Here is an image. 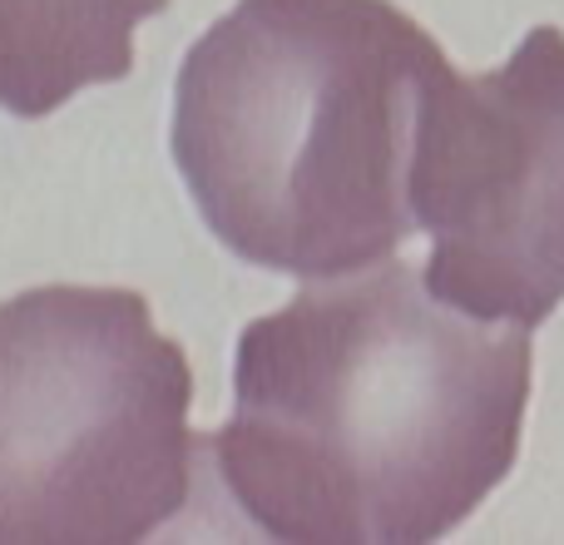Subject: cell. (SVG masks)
<instances>
[{"label": "cell", "mask_w": 564, "mask_h": 545, "mask_svg": "<svg viewBox=\"0 0 564 545\" xmlns=\"http://www.w3.org/2000/svg\"><path fill=\"white\" fill-rule=\"evenodd\" d=\"M451 60L391 0H238L174 79V164L214 238L341 278L416 234L411 154Z\"/></svg>", "instance_id": "2"}, {"label": "cell", "mask_w": 564, "mask_h": 545, "mask_svg": "<svg viewBox=\"0 0 564 545\" xmlns=\"http://www.w3.org/2000/svg\"><path fill=\"white\" fill-rule=\"evenodd\" d=\"M530 372V328L451 308L416 264L312 278L238 338L218 477L273 541L426 545L510 477Z\"/></svg>", "instance_id": "1"}, {"label": "cell", "mask_w": 564, "mask_h": 545, "mask_svg": "<svg viewBox=\"0 0 564 545\" xmlns=\"http://www.w3.org/2000/svg\"><path fill=\"white\" fill-rule=\"evenodd\" d=\"M194 367L134 288L0 302V545H134L194 487Z\"/></svg>", "instance_id": "3"}, {"label": "cell", "mask_w": 564, "mask_h": 545, "mask_svg": "<svg viewBox=\"0 0 564 545\" xmlns=\"http://www.w3.org/2000/svg\"><path fill=\"white\" fill-rule=\"evenodd\" d=\"M411 209L426 282L470 318L540 328L564 302V30L535 25L500 70L426 89Z\"/></svg>", "instance_id": "4"}, {"label": "cell", "mask_w": 564, "mask_h": 545, "mask_svg": "<svg viewBox=\"0 0 564 545\" xmlns=\"http://www.w3.org/2000/svg\"><path fill=\"white\" fill-rule=\"evenodd\" d=\"M169 0H0V109L45 119L134 70V30Z\"/></svg>", "instance_id": "5"}]
</instances>
